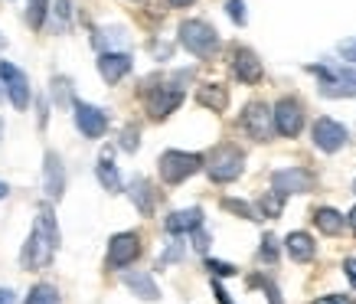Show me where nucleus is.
<instances>
[{"label":"nucleus","instance_id":"nucleus-35","mask_svg":"<svg viewBox=\"0 0 356 304\" xmlns=\"http://www.w3.org/2000/svg\"><path fill=\"white\" fill-rule=\"evenodd\" d=\"M314 304H350V301H346L343 294H327V298H317Z\"/></svg>","mask_w":356,"mask_h":304},{"label":"nucleus","instance_id":"nucleus-27","mask_svg":"<svg viewBox=\"0 0 356 304\" xmlns=\"http://www.w3.org/2000/svg\"><path fill=\"white\" fill-rule=\"evenodd\" d=\"M222 207H226L229 213L242 216V219H255V209L248 207V203H242V200H222Z\"/></svg>","mask_w":356,"mask_h":304},{"label":"nucleus","instance_id":"nucleus-39","mask_svg":"<svg viewBox=\"0 0 356 304\" xmlns=\"http://www.w3.org/2000/svg\"><path fill=\"white\" fill-rule=\"evenodd\" d=\"M346 223H350V229H353V232H356V207L350 209V216H346Z\"/></svg>","mask_w":356,"mask_h":304},{"label":"nucleus","instance_id":"nucleus-30","mask_svg":"<svg viewBox=\"0 0 356 304\" xmlns=\"http://www.w3.org/2000/svg\"><path fill=\"white\" fill-rule=\"evenodd\" d=\"M226 10H229V17H232V23H238V26L245 23V3H242V0H229Z\"/></svg>","mask_w":356,"mask_h":304},{"label":"nucleus","instance_id":"nucleus-15","mask_svg":"<svg viewBox=\"0 0 356 304\" xmlns=\"http://www.w3.org/2000/svg\"><path fill=\"white\" fill-rule=\"evenodd\" d=\"M43 186H46V196L49 200H59L65 193V167H63V157L59 154H46L43 161Z\"/></svg>","mask_w":356,"mask_h":304},{"label":"nucleus","instance_id":"nucleus-5","mask_svg":"<svg viewBox=\"0 0 356 304\" xmlns=\"http://www.w3.org/2000/svg\"><path fill=\"white\" fill-rule=\"evenodd\" d=\"M242 167H245V154L238 151V147H219L213 151L209 163H206V174L213 184H232L238 174H242Z\"/></svg>","mask_w":356,"mask_h":304},{"label":"nucleus","instance_id":"nucleus-25","mask_svg":"<svg viewBox=\"0 0 356 304\" xmlns=\"http://www.w3.org/2000/svg\"><path fill=\"white\" fill-rule=\"evenodd\" d=\"M46 13H49V0H26V20L33 30H43Z\"/></svg>","mask_w":356,"mask_h":304},{"label":"nucleus","instance_id":"nucleus-12","mask_svg":"<svg viewBox=\"0 0 356 304\" xmlns=\"http://www.w3.org/2000/svg\"><path fill=\"white\" fill-rule=\"evenodd\" d=\"M314 184V177L301 167H288V170H275L271 174V190L281 196H291V193H307Z\"/></svg>","mask_w":356,"mask_h":304},{"label":"nucleus","instance_id":"nucleus-23","mask_svg":"<svg viewBox=\"0 0 356 304\" xmlns=\"http://www.w3.org/2000/svg\"><path fill=\"white\" fill-rule=\"evenodd\" d=\"M131 200H134V207H138L144 216L154 213V193H151V184H147L144 177H134V180H131Z\"/></svg>","mask_w":356,"mask_h":304},{"label":"nucleus","instance_id":"nucleus-34","mask_svg":"<svg viewBox=\"0 0 356 304\" xmlns=\"http://www.w3.org/2000/svg\"><path fill=\"white\" fill-rule=\"evenodd\" d=\"M343 272H346V278H350V285L356 288V259H346L343 262Z\"/></svg>","mask_w":356,"mask_h":304},{"label":"nucleus","instance_id":"nucleus-8","mask_svg":"<svg viewBox=\"0 0 356 304\" xmlns=\"http://www.w3.org/2000/svg\"><path fill=\"white\" fill-rule=\"evenodd\" d=\"M0 79H3V92L10 95V105L17 111H26L30 109V82L23 76L20 69L13 63H3L0 59Z\"/></svg>","mask_w":356,"mask_h":304},{"label":"nucleus","instance_id":"nucleus-38","mask_svg":"<svg viewBox=\"0 0 356 304\" xmlns=\"http://www.w3.org/2000/svg\"><path fill=\"white\" fill-rule=\"evenodd\" d=\"M213 291H216V301H219V304H232V301H229V294L222 291V285H219V282L213 285Z\"/></svg>","mask_w":356,"mask_h":304},{"label":"nucleus","instance_id":"nucleus-33","mask_svg":"<svg viewBox=\"0 0 356 304\" xmlns=\"http://www.w3.org/2000/svg\"><path fill=\"white\" fill-rule=\"evenodd\" d=\"M56 17H59V26L69 30V0H56Z\"/></svg>","mask_w":356,"mask_h":304},{"label":"nucleus","instance_id":"nucleus-22","mask_svg":"<svg viewBox=\"0 0 356 304\" xmlns=\"http://www.w3.org/2000/svg\"><path fill=\"white\" fill-rule=\"evenodd\" d=\"M314 223H317V229L324 232V236H340L346 229V219L337 213V209H330V207H321L317 213H314Z\"/></svg>","mask_w":356,"mask_h":304},{"label":"nucleus","instance_id":"nucleus-36","mask_svg":"<svg viewBox=\"0 0 356 304\" xmlns=\"http://www.w3.org/2000/svg\"><path fill=\"white\" fill-rule=\"evenodd\" d=\"M180 255H184V249H180V246H177V242H173V249L170 252H163V265H167V262H177V259H180Z\"/></svg>","mask_w":356,"mask_h":304},{"label":"nucleus","instance_id":"nucleus-44","mask_svg":"<svg viewBox=\"0 0 356 304\" xmlns=\"http://www.w3.org/2000/svg\"><path fill=\"white\" fill-rule=\"evenodd\" d=\"M0 46H3V36H0Z\"/></svg>","mask_w":356,"mask_h":304},{"label":"nucleus","instance_id":"nucleus-45","mask_svg":"<svg viewBox=\"0 0 356 304\" xmlns=\"http://www.w3.org/2000/svg\"><path fill=\"white\" fill-rule=\"evenodd\" d=\"M0 98H3V92H0Z\"/></svg>","mask_w":356,"mask_h":304},{"label":"nucleus","instance_id":"nucleus-21","mask_svg":"<svg viewBox=\"0 0 356 304\" xmlns=\"http://www.w3.org/2000/svg\"><path fill=\"white\" fill-rule=\"evenodd\" d=\"M95 174H98V184L105 186L108 193H118V190H121V177H118V167H115V161H111V151H105L102 157H98Z\"/></svg>","mask_w":356,"mask_h":304},{"label":"nucleus","instance_id":"nucleus-41","mask_svg":"<svg viewBox=\"0 0 356 304\" xmlns=\"http://www.w3.org/2000/svg\"><path fill=\"white\" fill-rule=\"evenodd\" d=\"M167 3H173V7H190L193 0H167Z\"/></svg>","mask_w":356,"mask_h":304},{"label":"nucleus","instance_id":"nucleus-46","mask_svg":"<svg viewBox=\"0 0 356 304\" xmlns=\"http://www.w3.org/2000/svg\"><path fill=\"white\" fill-rule=\"evenodd\" d=\"M353 190H356V184H353Z\"/></svg>","mask_w":356,"mask_h":304},{"label":"nucleus","instance_id":"nucleus-40","mask_svg":"<svg viewBox=\"0 0 356 304\" xmlns=\"http://www.w3.org/2000/svg\"><path fill=\"white\" fill-rule=\"evenodd\" d=\"M0 304H13V294L10 291H0Z\"/></svg>","mask_w":356,"mask_h":304},{"label":"nucleus","instance_id":"nucleus-14","mask_svg":"<svg viewBox=\"0 0 356 304\" xmlns=\"http://www.w3.org/2000/svg\"><path fill=\"white\" fill-rule=\"evenodd\" d=\"M232 76H236L238 82H245V86H255V82H261V63H259V56L252 53V49H245V46H236V49H232Z\"/></svg>","mask_w":356,"mask_h":304},{"label":"nucleus","instance_id":"nucleus-17","mask_svg":"<svg viewBox=\"0 0 356 304\" xmlns=\"http://www.w3.org/2000/svg\"><path fill=\"white\" fill-rule=\"evenodd\" d=\"M163 226H167V232H173V236H184V232L193 236L196 229H203V209L200 207L177 209V213H170V216L163 219Z\"/></svg>","mask_w":356,"mask_h":304},{"label":"nucleus","instance_id":"nucleus-13","mask_svg":"<svg viewBox=\"0 0 356 304\" xmlns=\"http://www.w3.org/2000/svg\"><path fill=\"white\" fill-rule=\"evenodd\" d=\"M346 138H350L346 128L334 118H317V125H314V144H317L324 154L340 151V147L346 144Z\"/></svg>","mask_w":356,"mask_h":304},{"label":"nucleus","instance_id":"nucleus-11","mask_svg":"<svg viewBox=\"0 0 356 304\" xmlns=\"http://www.w3.org/2000/svg\"><path fill=\"white\" fill-rule=\"evenodd\" d=\"M72 109H76V128L86 134V138H102L105 131H108V115L95 105H88V102H72Z\"/></svg>","mask_w":356,"mask_h":304},{"label":"nucleus","instance_id":"nucleus-29","mask_svg":"<svg viewBox=\"0 0 356 304\" xmlns=\"http://www.w3.org/2000/svg\"><path fill=\"white\" fill-rule=\"evenodd\" d=\"M206 269L216 275V278H229V275H236V265H229V262H216V259H206Z\"/></svg>","mask_w":356,"mask_h":304},{"label":"nucleus","instance_id":"nucleus-28","mask_svg":"<svg viewBox=\"0 0 356 304\" xmlns=\"http://www.w3.org/2000/svg\"><path fill=\"white\" fill-rule=\"evenodd\" d=\"M259 255L265 262L278 259V242H275V236H271V232H265V236H261V252H259Z\"/></svg>","mask_w":356,"mask_h":304},{"label":"nucleus","instance_id":"nucleus-26","mask_svg":"<svg viewBox=\"0 0 356 304\" xmlns=\"http://www.w3.org/2000/svg\"><path fill=\"white\" fill-rule=\"evenodd\" d=\"M281 207H284V196L281 193H265L259 200V209L265 213L268 219H275V216H281Z\"/></svg>","mask_w":356,"mask_h":304},{"label":"nucleus","instance_id":"nucleus-43","mask_svg":"<svg viewBox=\"0 0 356 304\" xmlns=\"http://www.w3.org/2000/svg\"><path fill=\"white\" fill-rule=\"evenodd\" d=\"M0 141H3V118H0Z\"/></svg>","mask_w":356,"mask_h":304},{"label":"nucleus","instance_id":"nucleus-6","mask_svg":"<svg viewBox=\"0 0 356 304\" xmlns=\"http://www.w3.org/2000/svg\"><path fill=\"white\" fill-rule=\"evenodd\" d=\"M242 128L252 141H271L275 131V109H268L265 102H248L242 109Z\"/></svg>","mask_w":356,"mask_h":304},{"label":"nucleus","instance_id":"nucleus-20","mask_svg":"<svg viewBox=\"0 0 356 304\" xmlns=\"http://www.w3.org/2000/svg\"><path fill=\"white\" fill-rule=\"evenodd\" d=\"M284 252H288L294 262H311L317 249H314V239L307 232H291V236L284 239Z\"/></svg>","mask_w":356,"mask_h":304},{"label":"nucleus","instance_id":"nucleus-3","mask_svg":"<svg viewBox=\"0 0 356 304\" xmlns=\"http://www.w3.org/2000/svg\"><path fill=\"white\" fill-rule=\"evenodd\" d=\"M180 46L200 59H209L219 49V36L206 20H184L180 23Z\"/></svg>","mask_w":356,"mask_h":304},{"label":"nucleus","instance_id":"nucleus-7","mask_svg":"<svg viewBox=\"0 0 356 304\" xmlns=\"http://www.w3.org/2000/svg\"><path fill=\"white\" fill-rule=\"evenodd\" d=\"M180 102H184V88H177V86H157L144 95L147 115L154 121H163L167 115H173V111L180 109Z\"/></svg>","mask_w":356,"mask_h":304},{"label":"nucleus","instance_id":"nucleus-31","mask_svg":"<svg viewBox=\"0 0 356 304\" xmlns=\"http://www.w3.org/2000/svg\"><path fill=\"white\" fill-rule=\"evenodd\" d=\"M337 53L343 56L346 63H356V36H353V40H343V43L337 46Z\"/></svg>","mask_w":356,"mask_h":304},{"label":"nucleus","instance_id":"nucleus-19","mask_svg":"<svg viewBox=\"0 0 356 304\" xmlns=\"http://www.w3.org/2000/svg\"><path fill=\"white\" fill-rule=\"evenodd\" d=\"M196 102H200L203 109L226 111L229 92H226V86H219V82H206V86H200V92H196Z\"/></svg>","mask_w":356,"mask_h":304},{"label":"nucleus","instance_id":"nucleus-42","mask_svg":"<svg viewBox=\"0 0 356 304\" xmlns=\"http://www.w3.org/2000/svg\"><path fill=\"white\" fill-rule=\"evenodd\" d=\"M7 193H10V190H7V184H0V200H3Z\"/></svg>","mask_w":356,"mask_h":304},{"label":"nucleus","instance_id":"nucleus-37","mask_svg":"<svg viewBox=\"0 0 356 304\" xmlns=\"http://www.w3.org/2000/svg\"><path fill=\"white\" fill-rule=\"evenodd\" d=\"M193 242H196V249H206V246H209V236H206L203 229H196V232H193Z\"/></svg>","mask_w":356,"mask_h":304},{"label":"nucleus","instance_id":"nucleus-4","mask_svg":"<svg viewBox=\"0 0 356 304\" xmlns=\"http://www.w3.org/2000/svg\"><path fill=\"white\" fill-rule=\"evenodd\" d=\"M157 167H161L163 184L173 186V184H184L186 177H193L196 170L203 167V157H200V154H186V151H163Z\"/></svg>","mask_w":356,"mask_h":304},{"label":"nucleus","instance_id":"nucleus-10","mask_svg":"<svg viewBox=\"0 0 356 304\" xmlns=\"http://www.w3.org/2000/svg\"><path fill=\"white\" fill-rule=\"evenodd\" d=\"M140 255V236L138 232H118L108 242V265L111 269H128Z\"/></svg>","mask_w":356,"mask_h":304},{"label":"nucleus","instance_id":"nucleus-16","mask_svg":"<svg viewBox=\"0 0 356 304\" xmlns=\"http://www.w3.org/2000/svg\"><path fill=\"white\" fill-rule=\"evenodd\" d=\"M131 72V56L128 53H102L98 56V76L108 86H118L121 79Z\"/></svg>","mask_w":356,"mask_h":304},{"label":"nucleus","instance_id":"nucleus-2","mask_svg":"<svg viewBox=\"0 0 356 304\" xmlns=\"http://www.w3.org/2000/svg\"><path fill=\"white\" fill-rule=\"evenodd\" d=\"M307 72L321 79V92L327 98H356V69L340 65H307Z\"/></svg>","mask_w":356,"mask_h":304},{"label":"nucleus","instance_id":"nucleus-18","mask_svg":"<svg viewBox=\"0 0 356 304\" xmlns=\"http://www.w3.org/2000/svg\"><path fill=\"white\" fill-rule=\"evenodd\" d=\"M121 282L128 285L138 298H144V301H157V298H161L157 285H154V278L147 272H124V275H121Z\"/></svg>","mask_w":356,"mask_h":304},{"label":"nucleus","instance_id":"nucleus-24","mask_svg":"<svg viewBox=\"0 0 356 304\" xmlns=\"http://www.w3.org/2000/svg\"><path fill=\"white\" fill-rule=\"evenodd\" d=\"M23 304H59V291H56V285H33L30 294H26V301Z\"/></svg>","mask_w":356,"mask_h":304},{"label":"nucleus","instance_id":"nucleus-1","mask_svg":"<svg viewBox=\"0 0 356 304\" xmlns=\"http://www.w3.org/2000/svg\"><path fill=\"white\" fill-rule=\"evenodd\" d=\"M56 246H59V226H56V216L49 207H40L36 213V226H33L30 239L20 252V265L23 269H46L56 255Z\"/></svg>","mask_w":356,"mask_h":304},{"label":"nucleus","instance_id":"nucleus-32","mask_svg":"<svg viewBox=\"0 0 356 304\" xmlns=\"http://www.w3.org/2000/svg\"><path fill=\"white\" fill-rule=\"evenodd\" d=\"M121 147L124 151H138V128H128L121 134Z\"/></svg>","mask_w":356,"mask_h":304},{"label":"nucleus","instance_id":"nucleus-9","mask_svg":"<svg viewBox=\"0 0 356 304\" xmlns=\"http://www.w3.org/2000/svg\"><path fill=\"white\" fill-rule=\"evenodd\" d=\"M304 128V109L298 98H281L275 105V131L281 138H298Z\"/></svg>","mask_w":356,"mask_h":304}]
</instances>
